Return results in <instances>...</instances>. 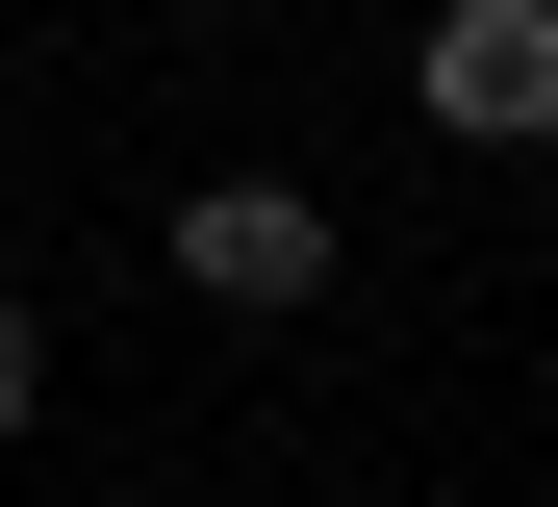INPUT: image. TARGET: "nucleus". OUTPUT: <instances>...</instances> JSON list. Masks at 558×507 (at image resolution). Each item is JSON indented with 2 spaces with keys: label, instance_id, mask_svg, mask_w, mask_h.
<instances>
[{
  "label": "nucleus",
  "instance_id": "obj_3",
  "mask_svg": "<svg viewBox=\"0 0 558 507\" xmlns=\"http://www.w3.org/2000/svg\"><path fill=\"white\" fill-rule=\"evenodd\" d=\"M26 406H51V330H26V304H0V457H26Z\"/></svg>",
  "mask_w": 558,
  "mask_h": 507
},
{
  "label": "nucleus",
  "instance_id": "obj_1",
  "mask_svg": "<svg viewBox=\"0 0 558 507\" xmlns=\"http://www.w3.org/2000/svg\"><path fill=\"white\" fill-rule=\"evenodd\" d=\"M178 304L305 330V304H330V203H305V178H178Z\"/></svg>",
  "mask_w": 558,
  "mask_h": 507
},
{
  "label": "nucleus",
  "instance_id": "obj_2",
  "mask_svg": "<svg viewBox=\"0 0 558 507\" xmlns=\"http://www.w3.org/2000/svg\"><path fill=\"white\" fill-rule=\"evenodd\" d=\"M407 101H432L457 153H558V0H432Z\"/></svg>",
  "mask_w": 558,
  "mask_h": 507
}]
</instances>
